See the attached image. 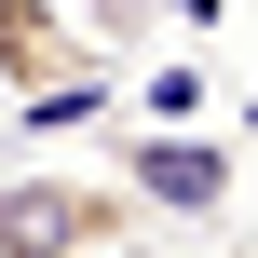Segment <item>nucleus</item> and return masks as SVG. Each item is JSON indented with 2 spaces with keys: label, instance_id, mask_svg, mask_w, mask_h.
<instances>
[{
  "label": "nucleus",
  "instance_id": "1",
  "mask_svg": "<svg viewBox=\"0 0 258 258\" xmlns=\"http://www.w3.org/2000/svg\"><path fill=\"white\" fill-rule=\"evenodd\" d=\"M150 204L122 177H0V258H122Z\"/></svg>",
  "mask_w": 258,
  "mask_h": 258
},
{
  "label": "nucleus",
  "instance_id": "2",
  "mask_svg": "<svg viewBox=\"0 0 258 258\" xmlns=\"http://www.w3.org/2000/svg\"><path fill=\"white\" fill-rule=\"evenodd\" d=\"M109 177H122L150 218H218V204H231V136H204V122H136V136H109Z\"/></svg>",
  "mask_w": 258,
  "mask_h": 258
},
{
  "label": "nucleus",
  "instance_id": "3",
  "mask_svg": "<svg viewBox=\"0 0 258 258\" xmlns=\"http://www.w3.org/2000/svg\"><path fill=\"white\" fill-rule=\"evenodd\" d=\"M0 95L41 109V95H109V41L68 14V0H0Z\"/></svg>",
  "mask_w": 258,
  "mask_h": 258
},
{
  "label": "nucleus",
  "instance_id": "4",
  "mask_svg": "<svg viewBox=\"0 0 258 258\" xmlns=\"http://www.w3.org/2000/svg\"><path fill=\"white\" fill-rule=\"evenodd\" d=\"M136 109H150V122H204V68H190V54H177V68H150V95H136Z\"/></svg>",
  "mask_w": 258,
  "mask_h": 258
},
{
  "label": "nucleus",
  "instance_id": "5",
  "mask_svg": "<svg viewBox=\"0 0 258 258\" xmlns=\"http://www.w3.org/2000/svg\"><path fill=\"white\" fill-rule=\"evenodd\" d=\"M68 14H82L109 54H122V41H150V14H163V0H68Z\"/></svg>",
  "mask_w": 258,
  "mask_h": 258
}]
</instances>
